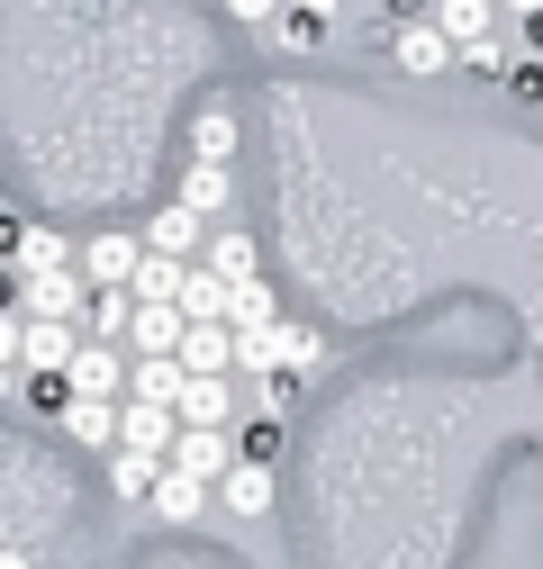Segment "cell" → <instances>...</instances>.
<instances>
[{
	"label": "cell",
	"instance_id": "obj_2",
	"mask_svg": "<svg viewBox=\"0 0 543 569\" xmlns=\"http://www.w3.org/2000/svg\"><path fill=\"white\" fill-rule=\"evenodd\" d=\"M91 280H82V262L73 271H37V280H19V308L37 317V326H91Z\"/></svg>",
	"mask_w": 543,
	"mask_h": 569
},
{
	"label": "cell",
	"instance_id": "obj_17",
	"mask_svg": "<svg viewBox=\"0 0 543 569\" xmlns=\"http://www.w3.org/2000/svg\"><path fill=\"white\" fill-rule=\"evenodd\" d=\"M37 271H73V244H63L55 227H28V236H19V262H10V280H37Z\"/></svg>",
	"mask_w": 543,
	"mask_h": 569
},
{
	"label": "cell",
	"instance_id": "obj_13",
	"mask_svg": "<svg viewBox=\"0 0 543 569\" xmlns=\"http://www.w3.org/2000/svg\"><path fill=\"white\" fill-rule=\"evenodd\" d=\"M218 497H227V516H245V525H254V516H272V497H282V488H272V470H263V461H236Z\"/></svg>",
	"mask_w": 543,
	"mask_h": 569
},
{
	"label": "cell",
	"instance_id": "obj_26",
	"mask_svg": "<svg viewBox=\"0 0 543 569\" xmlns=\"http://www.w3.org/2000/svg\"><path fill=\"white\" fill-rule=\"evenodd\" d=\"M282 10L290 0H227V19H245V28H282Z\"/></svg>",
	"mask_w": 543,
	"mask_h": 569
},
{
	"label": "cell",
	"instance_id": "obj_4",
	"mask_svg": "<svg viewBox=\"0 0 543 569\" xmlns=\"http://www.w3.org/2000/svg\"><path fill=\"white\" fill-rule=\"evenodd\" d=\"M389 63H398V73H453V63H462V46L435 28V19H417V28H389Z\"/></svg>",
	"mask_w": 543,
	"mask_h": 569
},
{
	"label": "cell",
	"instance_id": "obj_7",
	"mask_svg": "<svg viewBox=\"0 0 543 569\" xmlns=\"http://www.w3.org/2000/svg\"><path fill=\"white\" fill-rule=\"evenodd\" d=\"M136 389V362H118V343H82V362H73V398H127Z\"/></svg>",
	"mask_w": 543,
	"mask_h": 569
},
{
	"label": "cell",
	"instance_id": "obj_15",
	"mask_svg": "<svg viewBox=\"0 0 543 569\" xmlns=\"http://www.w3.org/2000/svg\"><path fill=\"white\" fill-rule=\"evenodd\" d=\"M172 199H181V208H199V218H227V199H236V181H227V163H190Z\"/></svg>",
	"mask_w": 543,
	"mask_h": 569
},
{
	"label": "cell",
	"instance_id": "obj_21",
	"mask_svg": "<svg viewBox=\"0 0 543 569\" xmlns=\"http://www.w3.org/2000/svg\"><path fill=\"white\" fill-rule=\"evenodd\" d=\"M181 389H190L181 362H136V389H127V398H146V407H172V416H181Z\"/></svg>",
	"mask_w": 543,
	"mask_h": 569
},
{
	"label": "cell",
	"instance_id": "obj_11",
	"mask_svg": "<svg viewBox=\"0 0 543 569\" xmlns=\"http://www.w3.org/2000/svg\"><path fill=\"white\" fill-rule=\"evenodd\" d=\"M435 28L453 46H490L498 37V0H435Z\"/></svg>",
	"mask_w": 543,
	"mask_h": 569
},
{
	"label": "cell",
	"instance_id": "obj_29",
	"mask_svg": "<svg viewBox=\"0 0 543 569\" xmlns=\"http://www.w3.org/2000/svg\"><path fill=\"white\" fill-rule=\"evenodd\" d=\"M498 10H516V19H543V0H498Z\"/></svg>",
	"mask_w": 543,
	"mask_h": 569
},
{
	"label": "cell",
	"instance_id": "obj_3",
	"mask_svg": "<svg viewBox=\"0 0 543 569\" xmlns=\"http://www.w3.org/2000/svg\"><path fill=\"white\" fill-rule=\"evenodd\" d=\"M236 461L245 452H236V435H218V425H181V443H172V470L181 479H209V488H227Z\"/></svg>",
	"mask_w": 543,
	"mask_h": 569
},
{
	"label": "cell",
	"instance_id": "obj_5",
	"mask_svg": "<svg viewBox=\"0 0 543 569\" xmlns=\"http://www.w3.org/2000/svg\"><path fill=\"white\" fill-rule=\"evenodd\" d=\"M172 443H181V416H172V407H146V398L118 407V452H155V461H172Z\"/></svg>",
	"mask_w": 543,
	"mask_h": 569
},
{
	"label": "cell",
	"instance_id": "obj_22",
	"mask_svg": "<svg viewBox=\"0 0 543 569\" xmlns=\"http://www.w3.org/2000/svg\"><path fill=\"white\" fill-rule=\"evenodd\" d=\"M462 73H481V82H507V73H516V46H507V28H498L490 46H462Z\"/></svg>",
	"mask_w": 543,
	"mask_h": 569
},
{
	"label": "cell",
	"instance_id": "obj_6",
	"mask_svg": "<svg viewBox=\"0 0 543 569\" xmlns=\"http://www.w3.org/2000/svg\"><path fill=\"white\" fill-rule=\"evenodd\" d=\"M136 271H146V244L136 236H91L82 244V280L91 290H136Z\"/></svg>",
	"mask_w": 543,
	"mask_h": 569
},
{
	"label": "cell",
	"instance_id": "obj_9",
	"mask_svg": "<svg viewBox=\"0 0 543 569\" xmlns=\"http://www.w3.org/2000/svg\"><path fill=\"white\" fill-rule=\"evenodd\" d=\"M190 326H227V308H236V280H218L209 262H190V280H181V299H172Z\"/></svg>",
	"mask_w": 543,
	"mask_h": 569
},
{
	"label": "cell",
	"instance_id": "obj_1",
	"mask_svg": "<svg viewBox=\"0 0 543 569\" xmlns=\"http://www.w3.org/2000/svg\"><path fill=\"white\" fill-rule=\"evenodd\" d=\"M317 362H326V335H308V326H290V317H272V326L245 335V371H254V380H299V371H317Z\"/></svg>",
	"mask_w": 543,
	"mask_h": 569
},
{
	"label": "cell",
	"instance_id": "obj_25",
	"mask_svg": "<svg viewBox=\"0 0 543 569\" xmlns=\"http://www.w3.org/2000/svg\"><path fill=\"white\" fill-rule=\"evenodd\" d=\"M236 452H245V461H263V470H272V461H282V425H272V416H263V425H254V435H245V443H236Z\"/></svg>",
	"mask_w": 543,
	"mask_h": 569
},
{
	"label": "cell",
	"instance_id": "obj_16",
	"mask_svg": "<svg viewBox=\"0 0 543 569\" xmlns=\"http://www.w3.org/2000/svg\"><path fill=\"white\" fill-rule=\"evenodd\" d=\"M227 154H236V109L218 100V109L190 118V163H227Z\"/></svg>",
	"mask_w": 543,
	"mask_h": 569
},
{
	"label": "cell",
	"instance_id": "obj_24",
	"mask_svg": "<svg viewBox=\"0 0 543 569\" xmlns=\"http://www.w3.org/2000/svg\"><path fill=\"white\" fill-rule=\"evenodd\" d=\"M326 37V19H308V10H282V28H272V46H282V54H308Z\"/></svg>",
	"mask_w": 543,
	"mask_h": 569
},
{
	"label": "cell",
	"instance_id": "obj_10",
	"mask_svg": "<svg viewBox=\"0 0 543 569\" xmlns=\"http://www.w3.org/2000/svg\"><path fill=\"white\" fill-rule=\"evenodd\" d=\"M164 470L172 461H155V452H109V497H118V507H155Z\"/></svg>",
	"mask_w": 543,
	"mask_h": 569
},
{
	"label": "cell",
	"instance_id": "obj_18",
	"mask_svg": "<svg viewBox=\"0 0 543 569\" xmlns=\"http://www.w3.org/2000/svg\"><path fill=\"white\" fill-rule=\"evenodd\" d=\"M136 317H146V299H136V290H100V299H91V335H100V343H127Z\"/></svg>",
	"mask_w": 543,
	"mask_h": 569
},
{
	"label": "cell",
	"instance_id": "obj_12",
	"mask_svg": "<svg viewBox=\"0 0 543 569\" xmlns=\"http://www.w3.org/2000/svg\"><path fill=\"white\" fill-rule=\"evenodd\" d=\"M199 262H209L218 280H236V290H245V280H263V253H254V236H245V227H218Z\"/></svg>",
	"mask_w": 543,
	"mask_h": 569
},
{
	"label": "cell",
	"instance_id": "obj_27",
	"mask_svg": "<svg viewBox=\"0 0 543 569\" xmlns=\"http://www.w3.org/2000/svg\"><path fill=\"white\" fill-rule=\"evenodd\" d=\"M290 407H299V380H263V416L272 425H290Z\"/></svg>",
	"mask_w": 543,
	"mask_h": 569
},
{
	"label": "cell",
	"instance_id": "obj_14",
	"mask_svg": "<svg viewBox=\"0 0 543 569\" xmlns=\"http://www.w3.org/2000/svg\"><path fill=\"white\" fill-rule=\"evenodd\" d=\"M199 516H209V479L164 470V488H155V525H199Z\"/></svg>",
	"mask_w": 543,
	"mask_h": 569
},
{
	"label": "cell",
	"instance_id": "obj_28",
	"mask_svg": "<svg viewBox=\"0 0 543 569\" xmlns=\"http://www.w3.org/2000/svg\"><path fill=\"white\" fill-rule=\"evenodd\" d=\"M290 10H308V19H326V28H335V19H345V0H290Z\"/></svg>",
	"mask_w": 543,
	"mask_h": 569
},
{
	"label": "cell",
	"instance_id": "obj_20",
	"mask_svg": "<svg viewBox=\"0 0 543 569\" xmlns=\"http://www.w3.org/2000/svg\"><path fill=\"white\" fill-rule=\"evenodd\" d=\"M118 407L127 398H73V416H63V425H73V443H100L109 452L118 443Z\"/></svg>",
	"mask_w": 543,
	"mask_h": 569
},
{
	"label": "cell",
	"instance_id": "obj_8",
	"mask_svg": "<svg viewBox=\"0 0 543 569\" xmlns=\"http://www.w3.org/2000/svg\"><path fill=\"white\" fill-rule=\"evenodd\" d=\"M146 244L155 253H172V262H199V253H209V218H199V208H155V227H146Z\"/></svg>",
	"mask_w": 543,
	"mask_h": 569
},
{
	"label": "cell",
	"instance_id": "obj_19",
	"mask_svg": "<svg viewBox=\"0 0 543 569\" xmlns=\"http://www.w3.org/2000/svg\"><path fill=\"white\" fill-rule=\"evenodd\" d=\"M181 425H218V435H227V425H236L227 380H190V389H181Z\"/></svg>",
	"mask_w": 543,
	"mask_h": 569
},
{
	"label": "cell",
	"instance_id": "obj_30",
	"mask_svg": "<svg viewBox=\"0 0 543 569\" xmlns=\"http://www.w3.org/2000/svg\"><path fill=\"white\" fill-rule=\"evenodd\" d=\"M0 569H28V551H10V560H0Z\"/></svg>",
	"mask_w": 543,
	"mask_h": 569
},
{
	"label": "cell",
	"instance_id": "obj_23",
	"mask_svg": "<svg viewBox=\"0 0 543 569\" xmlns=\"http://www.w3.org/2000/svg\"><path fill=\"white\" fill-rule=\"evenodd\" d=\"M272 317H282V308H272V290H263V280H245L236 308H227V326H236V335H254V326H272Z\"/></svg>",
	"mask_w": 543,
	"mask_h": 569
}]
</instances>
